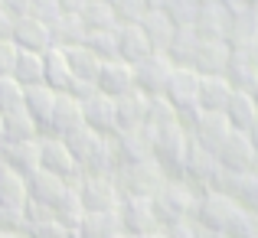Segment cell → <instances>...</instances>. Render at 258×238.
<instances>
[{
    "label": "cell",
    "instance_id": "cell-26",
    "mask_svg": "<svg viewBox=\"0 0 258 238\" xmlns=\"http://www.w3.org/2000/svg\"><path fill=\"white\" fill-rule=\"evenodd\" d=\"M43 82L56 92H69L72 85V69H69V59H66V49L59 46H49L43 52Z\"/></svg>",
    "mask_w": 258,
    "mask_h": 238
},
{
    "label": "cell",
    "instance_id": "cell-12",
    "mask_svg": "<svg viewBox=\"0 0 258 238\" xmlns=\"http://www.w3.org/2000/svg\"><path fill=\"white\" fill-rule=\"evenodd\" d=\"M216 160L222 170H235V173H245V170H258V153L252 147L245 131H232L219 147H216Z\"/></svg>",
    "mask_w": 258,
    "mask_h": 238
},
{
    "label": "cell",
    "instance_id": "cell-34",
    "mask_svg": "<svg viewBox=\"0 0 258 238\" xmlns=\"http://www.w3.org/2000/svg\"><path fill=\"white\" fill-rule=\"evenodd\" d=\"M66 59H69V69H72V78L79 82H95L101 72V59L95 56L92 49L82 43V46H69L66 49Z\"/></svg>",
    "mask_w": 258,
    "mask_h": 238
},
{
    "label": "cell",
    "instance_id": "cell-46",
    "mask_svg": "<svg viewBox=\"0 0 258 238\" xmlns=\"http://www.w3.org/2000/svg\"><path fill=\"white\" fill-rule=\"evenodd\" d=\"M62 4L59 0H33L30 4V17H36V20H43L46 26H52L59 17H62Z\"/></svg>",
    "mask_w": 258,
    "mask_h": 238
},
{
    "label": "cell",
    "instance_id": "cell-10",
    "mask_svg": "<svg viewBox=\"0 0 258 238\" xmlns=\"http://www.w3.org/2000/svg\"><path fill=\"white\" fill-rule=\"evenodd\" d=\"M118 219H121V232L124 235H147L160 228L151 199H144V196H121Z\"/></svg>",
    "mask_w": 258,
    "mask_h": 238
},
{
    "label": "cell",
    "instance_id": "cell-16",
    "mask_svg": "<svg viewBox=\"0 0 258 238\" xmlns=\"http://www.w3.org/2000/svg\"><path fill=\"white\" fill-rule=\"evenodd\" d=\"M95 85H98V92L108 95V98H121V95L134 92L131 62H124V59H108V62H101V72H98V78H95Z\"/></svg>",
    "mask_w": 258,
    "mask_h": 238
},
{
    "label": "cell",
    "instance_id": "cell-60",
    "mask_svg": "<svg viewBox=\"0 0 258 238\" xmlns=\"http://www.w3.org/2000/svg\"><path fill=\"white\" fill-rule=\"evenodd\" d=\"M111 238H127V235H124V232H121V235H111Z\"/></svg>",
    "mask_w": 258,
    "mask_h": 238
},
{
    "label": "cell",
    "instance_id": "cell-35",
    "mask_svg": "<svg viewBox=\"0 0 258 238\" xmlns=\"http://www.w3.org/2000/svg\"><path fill=\"white\" fill-rule=\"evenodd\" d=\"M111 235H121L118 209L114 212H85L82 225H79V238H111Z\"/></svg>",
    "mask_w": 258,
    "mask_h": 238
},
{
    "label": "cell",
    "instance_id": "cell-2",
    "mask_svg": "<svg viewBox=\"0 0 258 238\" xmlns=\"http://www.w3.org/2000/svg\"><path fill=\"white\" fill-rule=\"evenodd\" d=\"M154 134V163L164 170L167 180H183V163H186L189 150V134L183 131V124H167Z\"/></svg>",
    "mask_w": 258,
    "mask_h": 238
},
{
    "label": "cell",
    "instance_id": "cell-52",
    "mask_svg": "<svg viewBox=\"0 0 258 238\" xmlns=\"http://www.w3.org/2000/svg\"><path fill=\"white\" fill-rule=\"evenodd\" d=\"M242 52H245L248 65H252V69H255V75H258V36H255V39H252V43H248V46H245Z\"/></svg>",
    "mask_w": 258,
    "mask_h": 238
},
{
    "label": "cell",
    "instance_id": "cell-37",
    "mask_svg": "<svg viewBox=\"0 0 258 238\" xmlns=\"http://www.w3.org/2000/svg\"><path fill=\"white\" fill-rule=\"evenodd\" d=\"M13 78H17L23 88L39 85V82H43V52L20 49V56H17V69H13Z\"/></svg>",
    "mask_w": 258,
    "mask_h": 238
},
{
    "label": "cell",
    "instance_id": "cell-44",
    "mask_svg": "<svg viewBox=\"0 0 258 238\" xmlns=\"http://www.w3.org/2000/svg\"><path fill=\"white\" fill-rule=\"evenodd\" d=\"M23 238H72V232L66 225H59L52 215H43V219H26Z\"/></svg>",
    "mask_w": 258,
    "mask_h": 238
},
{
    "label": "cell",
    "instance_id": "cell-30",
    "mask_svg": "<svg viewBox=\"0 0 258 238\" xmlns=\"http://www.w3.org/2000/svg\"><path fill=\"white\" fill-rule=\"evenodd\" d=\"M49 30H52V46H59V49L82 46L85 36H88V26H85L82 13H62V17H59Z\"/></svg>",
    "mask_w": 258,
    "mask_h": 238
},
{
    "label": "cell",
    "instance_id": "cell-41",
    "mask_svg": "<svg viewBox=\"0 0 258 238\" xmlns=\"http://www.w3.org/2000/svg\"><path fill=\"white\" fill-rule=\"evenodd\" d=\"M114 30H118V26H114ZM114 30H88V36H85V46L101 59V62L118 59V33Z\"/></svg>",
    "mask_w": 258,
    "mask_h": 238
},
{
    "label": "cell",
    "instance_id": "cell-5",
    "mask_svg": "<svg viewBox=\"0 0 258 238\" xmlns=\"http://www.w3.org/2000/svg\"><path fill=\"white\" fill-rule=\"evenodd\" d=\"M235 215H239V206H235L229 196L206 189V193L196 196V209H193V219L189 222H196L200 228H209V232L226 235V228L232 225Z\"/></svg>",
    "mask_w": 258,
    "mask_h": 238
},
{
    "label": "cell",
    "instance_id": "cell-49",
    "mask_svg": "<svg viewBox=\"0 0 258 238\" xmlns=\"http://www.w3.org/2000/svg\"><path fill=\"white\" fill-rule=\"evenodd\" d=\"M160 232H164V238H196L193 222H176V225H167Z\"/></svg>",
    "mask_w": 258,
    "mask_h": 238
},
{
    "label": "cell",
    "instance_id": "cell-25",
    "mask_svg": "<svg viewBox=\"0 0 258 238\" xmlns=\"http://www.w3.org/2000/svg\"><path fill=\"white\" fill-rule=\"evenodd\" d=\"M222 114L229 118L232 131H248V127L258 121V108H255L252 95H248L245 88H235V92L229 95V101H226V108H222Z\"/></svg>",
    "mask_w": 258,
    "mask_h": 238
},
{
    "label": "cell",
    "instance_id": "cell-9",
    "mask_svg": "<svg viewBox=\"0 0 258 238\" xmlns=\"http://www.w3.org/2000/svg\"><path fill=\"white\" fill-rule=\"evenodd\" d=\"M111 153L118 160V167L127 163H141L154 157V134L147 127H134V131H114L111 137Z\"/></svg>",
    "mask_w": 258,
    "mask_h": 238
},
{
    "label": "cell",
    "instance_id": "cell-19",
    "mask_svg": "<svg viewBox=\"0 0 258 238\" xmlns=\"http://www.w3.org/2000/svg\"><path fill=\"white\" fill-rule=\"evenodd\" d=\"M138 26L144 30V36H147L154 52H167V46H170V39L176 33V23L167 17L164 7H147V13L138 20Z\"/></svg>",
    "mask_w": 258,
    "mask_h": 238
},
{
    "label": "cell",
    "instance_id": "cell-53",
    "mask_svg": "<svg viewBox=\"0 0 258 238\" xmlns=\"http://www.w3.org/2000/svg\"><path fill=\"white\" fill-rule=\"evenodd\" d=\"M59 4H62L66 13H82V7L88 4V0H59Z\"/></svg>",
    "mask_w": 258,
    "mask_h": 238
},
{
    "label": "cell",
    "instance_id": "cell-8",
    "mask_svg": "<svg viewBox=\"0 0 258 238\" xmlns=\"http://www.w3.org/2000/svg\"><path fill=\"white\" fill-rule=\"evenodd\" d=\"M76 193L82 199L85 212H114L121 202V189L114 176H82L76 183Z\"/></svg>",
    "mask_w": 258,
    "mask_h": 238
},
{
    "label": "cell",
    "instance_id": "cell-58",
    "mask_svg": "<svg viewBox=\"0 0 258 238\" xmlns=\"http://www.w3.org/2000/svg\"><path fill=\"white\" fill-rule=\"evenodd\" d=\"M0 144H4V111H0Z\"/></svg>",
    "mask_w": 258,
    "mask_h": 238
},
{
    "label": "cell",
    "instance_id": "cell-43",
    "mask_svg": "<svg viewBox=\"0 0 258 238\" xmlns=\"http://www.w3.org/2000/svg\"><path fill=\"white\" fill-rule=\"evenodd\" d=\"M23 101H26V88L20 85L17 78H13V75L0 78V111H4V114L20 111V108H26Z\"/></svg>",
    "mask_w": 258,
    "mask_h": 238
},
{
    "label": "cell",
    "instance_id": "cell-54",
    "mask_svg": "<svg viewBox=\"0 0 258 238\" xmlns=\"http://www.w3.org/2000/svg\"><path fill=\"white\" fill-rule=\"evenodd\" d=\"M245 92L252 95V101H255V108H258V75H255V78H252V82L245 85Z\"/></svg>",
    "mask_w": 258,
    "mask_h": 238
},
{
    "label": "cell",
    "instance_id": "cell-51",
    "mask_svg": "<svg viewBox=\"0 0 258 238\" xmlns=\"http://www.w3.org/2000/svg\"><path fill=\"white\" fill-rule=\"evenodd\" d=\"M13 26H17V17L0 7V39H13Z\"/></svg>",
    "mask_w": 258,
    "mask_h": 238
},
{
    "label": "cell",
    "instance_id": "cell-55",
    "mask_svg": "<svg viewBox=\"0 0 258 238\" xmlns=\"http://www.w3.org/2000/svg\"><path fill=\"white\" fill-rule=\"evenodd\" d=\"M245 134H248V140H252V147H255V153H258V121H255L252 127H248Z\"/></svg>",
    "mask_w": 258,
    "mask_h": 238
},
{
    "label": "cell",
    "instance_id": "cell-1",
    "mask_svg": "<svg viewBox=\"0 0 258 238\" xmlns=\"http://www.w3.org/2000/svg\"><path fill=\"white\" fill-rule=\"evenodd\" d=\"M196 196L200 193H196L186 180H164V186L151 196V206H154V215H157L160 228L193 219Z\"/></svg>",
    "mask_w": 258,
    "mask_h": 238
},
{
    "label": "cell",
    "instance_id": "cell-7",
    "mask_svg": "<svg viewBox=\"0 0 258 238\" xmlns=\"http://www.w3.org/2000/svg\"><path fill=\"white\" fill-rule=\"evenodd\" d=\"M131 72H134V92H141L144 98H160L167 92V82L173 75V62L164 52H154V56L134 62Z\"/></svg>",
    "mask_w": 258,
    "mask_h": 238
},
{
    "label": "cell",
    "instance_id": "cell-20",
    "mask_svg": "<svg viewBox=\"0 0 258 238\" xmlns=\"http://www.w3.org/2000/svg\"><path fill=\"white\" fill-rule=\"evenodd\" d=\"M82 121L92 131L105 134V137H111L114 131H118V121H114V98H108V95L95 92L92 98L82 101Z\"/></svg>",
    "mask_w": 258,
    "mask_h": 238
},
{
    "label": "cell",
    "instance_id": "cell-13",
    "mask_svg": "<svg viewBox=\"0 0 258 238\" xmlns=\"http://www.w3.org/2000/svg\"><path fill=\"white\" fill-rule=\"evenodd\" d=\"M219 160H216L213 150H206V147L193 144L189 140V150H186V163H183V180L189 183V186L196 189V193H206L209 186H213L216 173H219Z\"/></svg>",
    "mask_w": 258,
    "mask_h": 238
},
{
    "label": "cell",
    "instance_id": "cell-15",
    "mask_svg": "<svg viewBox=\"0 0 258 238\" xmlns=\"http://www.w3.org/2000/svg\"><path fill=\"white\" fill-rule=\"evenodd\" d=\"M82 101L72 98L69 92H59L56 95V105H52V114H49V124H46V134L52 137H66L69 131L82 127Z\"/></svg>",
    "mask_w": 258,
    "mask_h": 238
},
{
    "label": "cell",
    "instance_id": "cell-24",
    "mask_svg": "<svg viewBox=\"0 0 258 238\" xmlns=\"http://www.w3.org/2000/svg\"><path fill=\"white\" fill-rule=\"evenodd\" d=\"M144 114H147V98L141 92H127V95H121V98H114V121H118V131L144 127Z\"/></svg>",
    "mask_w": 258,
    "mask_h": 238
},
{
    "label": "cell",
    "instance_id": "cell-61",
    "mask_svg": "<svg viewBox=\"0 0 258 238\" xmlns=\"http://www.w3.org/2000/svg\"><path fill=\"white\" fill-rule=\"evenodd\" d=\"M255 17H258V4H255Z\"/></svg>",
    "mask_w": 258,
    "mask_h": 238
},
{
    "label": "cell",
    "instance_id": "cell-22",
    "mask_svg": "<svg viewBox=\"0 0 258 238\" xmlns=\"http://www.w3.org/2000/svg\"><path fill=\"white\" fill-rule=\"evenodd\" d=\"M13 43L20 49H30V52H46L52 46V30L36 17H17V26H13Z\"/></svg>",
    "mask_w": 258,
    "mask_h": 238
},
{
    "label": "cell",
    "instance_id": "cell-48",
    "mask_svg": "<svg viewBox=\"0 0 258 238\" xmlns=\"http://www.w3.org/2000/svg\"><path fill=\"white\" fill-rule=\"evenodd\" d=\"M17 56H20V46L13 43V39H0V78L13 75V69H17Z\"/></svg>",
    "mask_w": 258,
    "mask_h": 238
},
{
    "label": "cell",
    "instance_id": "cell-17",
    "mask_svg": "<svg viewBox=\"0 0 258 238\" xmlns=\"http://www.w3.org/2000/svg\"><path fill=\"white\" fill-rule=\"evenodd\" d=\"M0 163L23 176L36 173L39 170V137L36 140H4L0 144Z\"/></svg>",
    "mask_w": 258,
    "mask_h": 238
},
{
    "label": "cell",
    "instance_id": "cell-28",
    "mask_svg": "<svg viewBox=\"0 0 258 238\" xmlns=\"http://www.w3.org/2000/svg\"><path fill=\"white\" fill-rule=\"evenodd\" d=\"M56 88H49L46 82H39V85H30L26 88V111H30V118L39 124V134H46V124H49V114H52V105H56Z\"/></svg>",
    "mask_w": 258,
    "mask_h": 238
},
{
    "label": "cell",
    "instance_id": "cell-40",
    "mask_svg": "<svg viewBox=\"0 0 258 238\" xmlns=\"http://www.w3.org/2000/svg\"><path fill=\"white\" fill-rule=\"evenodd\" d=\"M176 121H180V114H176V108L164 98V95H160V98H147V114H144L147 131H160V127L176 124Z\"/></svg>",
    "mask_w": 258,
    "mask_h": 238
},
{
    "label": "cell",
    "instance_id": "cell-50",
    "mask_svg": "<svg viewBox=\"0 0 258 238\" xmlns=\"http://www.w3.org/2000/svg\"><path fill=\"white\" fill-rule=\"evenodd\" d=\"M30 4L33 0H0V7H4L7 13H13V17H26V13H30Z\"/></svg>",
    "mask_w": 258,
    "mask_h": 238
},
{
    "label": "cell",
    "instance_id": "cell-4",
    "mask_svg": "<svg viewBox=\"0 0 258 238\" xmlns=\"http://www.w3.org/2000/svg\"><path fill=\"white\" fill-rule=\"evenodd\" d=\"M164 180L167 176H164V170L154 163V157L114 170V183H118L121 196H144V199H151V196L164 186Z\"/></svg>",
    "mask_w": 258,
    "mask_h": 238
},
{
    "label": "cell",
    "instance_id": "cell-31",
    "mask_svg": "<svg viewBox=\"0 0 258 238\" xmlns=\"http://www.w3.org/2000/svg\"><path fill=\"white\" fill-rule=\"evenodd\" d=\"M235 85L226 75H200V108L203 111H222Z\"/></svg>",
    "mask_w": 258,
    "mask_h": 238
},
{
    "label": "cell",
    "instance_id": "cell-18",
    "mask_svg": "<svg viewBox=\"0 0 258 238\" xmlns=\"http://www.w3.org/2000/svg\"><path fill=\"white\" fill-rule=\"evenodd\" d=\"M193 30L200 33V39H229L232 13H229L219 0H209V4L200 7V17H196Z\"/></svg>",
    "mask_w": 258,
    "mask_h": 238
},
{
    "label": "cell",
    "instance_id": "cell-59",
    "mask_svg": "<svg viewBox=\"0 0 258 238\" xmlns=\"http://www.w3.org/2000/svg\"><path fill=\"white\" fill-rule=\"evenodd\" d=\"M147 4H151V7H160V4H164V0H147Z\"/></svg>",
    "mask_w": 258,
    "mask_h": 238
},
{
    "label": "cell",
    "instance_id": "cell-33",
    "mask_svg": "<svg viewBox=\"0 0 258 238\" xmlns=\"http://www.w3.org/2000/svg\"><path fill=\"white\" fill-rule=\"evenodd\" d=\"M52 219H56L59 225L69 228L72 238H79V225H82V219H85V206H82V199H79L76 186H69V189H66V196L52 206Z\"/></svg>",
    "mask_w": 258,
    "mask_h": 238
},
{
    "label": "cell",
    "instance_id": "cell-3",
    "mask_svg": "<svg viewBox=\"0 0 258 238\" xmlns=\"http://www.w3.org/2000/svg\"><path fill=\"white\" fill-rule=\"evenodd\" d=\"M180 124H183V131L189 134L193 144L206 147V150H213V153H216V147L232 134V124H229V118L222 111H203V108H193V111L180 114Z\"/></svg>",
    "mask_w": 258,
    "mask_h": 238
},
{
    "label": "cell",
    "instance_id": "cell-29",
    "mask_svg": "<svg viewBox=\"0 0 258 238\" xmlns=\"http://www.w3.org/2000/svg\"><path fill=\"white\" fill-rule=\"evenodd\" d=\"M26 202H30L26 176L0 163V206H7V209H26Z\"/></svg>",
    "mask_w": 258,
    "mask_h": 238
},
{
    "label": "cell",
    "instance_id": "cell-14",
    "mask_svg": "<svg viewBox=\"0 0 258 238\" xmlns=\"http://www.w3.org/2000/svg\"><path fill=\"white\" fill-rule=\"evenodd\" d=\"M232 43L229 39H203L193 56V69L200 75H226L232 62Z\"/></svg>",
    "mask_w": 258,
    "mask_h": 238
},
{
    "label": "cell",
    "instance_id": "cell-42",
    "mask_svg": "<svg viewBox=\"0 0 258 238\" xmlns=\"http://www.w3.org/2000/svg\"><path fill=\"white\" fill-rule=\"evenodd\" d=\"M160 7L167 10V17H170L176 26H193L196 17H200L203 0H164Z\"/></svg>",
    "mask_w": 258,
    "mask_h": 238
},
{
    "label": "cell",
    "instance_id": "cell-32",
    "mask_svg": "<svg viewBox=\"0 0 258 238\" xmlns=\"http://www.w3.org/2000/svg\"><path fill=\"white\" fill-rule=\"evenodd\" d=\"M200 43L203 39L193 26H176V33H173V39H170L164 56L170 59L173 65H193V56H196V49H200Z\"/></svg>",
    "mask_w": 258,
    "mask_h": 238
},
{
    "label": "cell",
    "instance_id": "cell-21",
    "mask_svg": "<svg viewBox=\"0 0 258 238\" xmlns=\"http://www.w3.org/2000/svg\"><path fill=\"white\" fill-rule=\"evenodd\" d=\"M26 189H30V202H39V206L52 209L59 199L66 196V189H69V183L59 180L56 173H49V170L39 167L36 173L26 176Z\"/></svg>",
    "mask_w": 258,
    "mask_h": 238
},
{
    "label": "cell",
    "instance_id": "cell-45",
    "mask_svg": "<svg viewBox=\"0 0 258 238\" xmlns=\"http://www.w3.org/2000/svg\"><path fill=\"white\" fill-rule=\"evenodd\" d=\"M111 7H114L118 23H138L151 4H147V0H111Z\"/></svg>",
    "mask_w": 258,
    "mask_h": 238
},
{
    "label": "cell",
    "instance_id": "cell-57",
    "mask_svg": "<svg viewBox=\"0 0 258 238\" xmlns=\"http://www.w3.org/2000/svg\"><path fill=\"white\" fill-rule=\"evenodd\" d=\"M0 238H23V235H13V232H4V228H0Z\"/></svg>",
    "mask_w": 258,
    "mask_h": 238
},
{
    "label": "cell",
    "instance_id": "cell-56",
    "mask_svg": "<svg viewBox=\"0 0 258 238\" xmlns=\"http://www.w3.org/2000/svg\"><path fill=\"white\" fill-rule=\"evenodd\" d=\"M127 238H164V232L157 228V232H147V235H127Z\"/></svg>",
    "mask_w": 258,
    "mask_h": 238
},
{
    "label": "cell",
    "instance_id": "cell-36",
    "mask_svg": "<svg viewBox=\"0 0 258 238\" xmlns=\"http://www.w3.org/2000/svg\"><path fill=\"white\" fill-rule=\"evenodd\" d=\"M39 137V124L30 118L26 108L4 114V140H36Z\"/></svg>",
    "mask_w": 258,
    "mask_h": 238
},
{
    "label": "cell",
    "instance_id": "cell-47",
    "mask_svg": "<svg viewBox=\"0 0 258 238\" xmlns=\"http://www.w3.org/2000/svg\"><path fill=\"white\" fill-rule=\"evenodd\" d=\"M0 228H4V232H13V235H23L26 232V212L23 209L0 206Z\"/></svg>",
    "mask_w": 258,
    "mask_h": 238
},
{
    "label": "cell",
    "instance_id": "cell-27",
    "mask_svg": "<svg viewBox=\"0 0 258 238\" xmlns=\"http://www.w3.org/2000/svg\"><path fill=\"white\" fill-rule=\"evenodd\" d=\"M62 140H66V147L72 150V157L79 160V167H85V163L92 160L101 147H105L108 137H105V134H98V131H92L88 124H82V127H76V131H69Z\"/></svg>",
    "mask_w": 258,
    "mask_h": 238
},
{
    "label": "cell",
    "instance_id": "cell-6",
    "mask_svg": "<svg viewBox=\"0 0 258 238\" xmlns=\"http://www.w3.org/2000/svg\"><path fill=\"white\" fill-rule=\"evenodd\" d=\"M39 167L49 170V173H56L59 180H66L69 186H76L79 180H82V167H79V160L72 157V150L66 147L62 137H52V134H39Z\"/></svg>",
    "mask_w": 258,
    "mask_h": 238
},
{
    "label": "cell",
    "instance_id": "cell-39",
    "mask_svg": "<svg viewBox=\"0 0 258 238\" xmlns=\"http://www.w3.org/2000/svg\"><path fill=\"white\" fill-rule=\"evenodd\" d=\"M255 36H258L255 7H252V10H245V13H235V17H232V30H229V43H232V49H245Z\"/></svg>",
    "mask_w": 258,
    "mask_h": 238
},
{
    "label": "cell",
    "instance_id": "cell-11",
    "mask_svg": "<svg viewBox=\"0 0 258 238\" xmlns=\"http://www.w3.org/2000/svg\"><path fill=\"white\" fill-rule=\"evenodd\" d=\"M164 98L176 108V114L200 108V72L193 65H173V75L167 82Z\"/></svg>",
    "mask_w": 258,
    "mask_h": 238
},
{
    "label": "cell",
    "instance_id": "cell-23",
    "mask_svg": "<svg viewBox=\"0 0 258 238\" xmlns=\"http://www.w3.org/2000/svg\"><path fill=\"white\" fill-rule=\"evenodd\" d=\"M118 59H124V62H141V59L154 56L151 43H147L144 30H141L138 23H118Z\"/></svg>",
    "mask_w": 258,
    "mask_h": 238
},
{
    "label": "cell",
    "instance_id": "cell-38",
    "mask_svg": "<svg viewBox=\"0 0 258 238\" xmlns=\"http://www.w3.org/2000/svg\"><path fill=\"white\" fill-rule=\"evenodd\" d=\"M82 20H85L88 30H114V26H118L111 0H88L82 7Z\"/></svg>",
    "mask_w": 258,
    "mask_h": 238
}]
</instances>
